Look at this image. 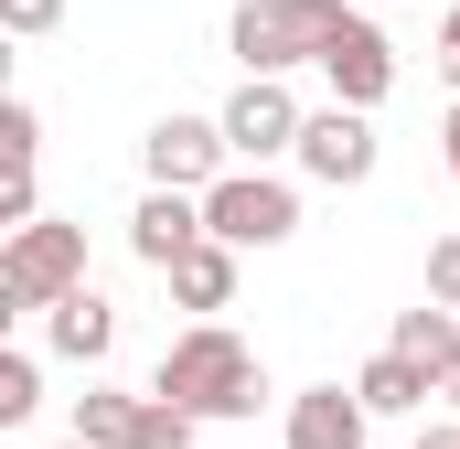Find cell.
<instances>
[{"mask_svg":"<svg viewBox=\"0 0 460 449\" xmlns=\"http://www.w3.org/2000/svg\"><path fill=\"white\" fill-rule=\"evenodd\" d=\"M150 385H161V396H182L193 418H257V396H268V385H257V353H246L226 321H193V332L161 353V374H150Z\"/></svg>","mask_w":460,"mask_h":449,"instance_id":"6da1fadb","label":"cell"},{"mask_svg":"<svg viewBox=\"0 0 460 449\" xmlns=\"http://www.w3.org/2000/svg\"><path fill=\"white\" fill-rule=\"evenodd\" d=\"M65 289H86V224H11V246H0V321H32V311H54Z\"/></svg>","mask_w":460,"mask_h":449,"instance_id":"7a4b0ae2","label":"cell"},{"mask_svg":"<svg viewBox=\"0 0 460 449\" xmlns=\"http://www.w3.org/2000/svg\"><path fill=\"white\" fill-rule=\"evenodd\" d=\"M343 32V0H235L226 43L246 75H289V65H322V43Z\"/></svg>","mask_w":460,"mask_h":449,"instance_id":"3957f363","label":"cell"},{"mask_svg":"<svg viewBox=\"0 0 460 449\" xmlns=\"http://www.w3.org/2000/svg\"><path fill=\"white\" fill-rule=\"evenodd\" d=\"M204 224H215L226 246H289V235H300V193H289L268 161H246L226 182H204Z\"/></svg>","mask_w":460,"mask_h":449,"instance_id":"277c9868","label":"cell"},{"mask_svg":"<svg viewBox=\"0 0 460 449\" xmlns=\"http://www.w3.org/2000/svg\"><path fill=\"white\" fill-rule=\"evenodd\" d=\"M375 150H385V139H375V108H343V97H332V108L300 118V150H289V161H300L311 182L353 193V182H375Z\"/></svg>","mask_w":460,"mask_h":449,"instance_id":"5b68a950","label":"cell"},{"mask_svg":"<svg viewBox=\"0 0 460 449\" xmlns=\"http://www.w3.org/2000/svg\"><path fill=\"white\" fill-rule=\"evenodd\" d=\"M139 172L150 182H172V193H204V182H226L235 150H226V118H150V139H139Z\"/></svg>","mask_w":460,"mask_h":449,"instance_id":"8992f818","label":"cell"},{"mask_svg":"<svg viewBox=\"0 0 460 449\" xmlns=\"http://www.w3.org/2000/svg\"><path fill=\"white\" fill-rule=\"evenodd\" d=\"M215 118H226V150H235V161H279V150H300V118H311V108L289 97V75H246Z\"/></svg>","mask_w":460,"mask_h":449,"instance_id":"52a82bcc","label":"cell"},{"mask_svg":"<svg viewBox=\"0 0 460 449\" xmlns=\"http://www.w3.org/2000/svg\"><path fill=\"white\" fill-rule=\"evenodd\" d=\"M322 75H332L343 108H385V86H396V43H385L364 11H343V32L322 43Z\"/></svg>","mask_w":460,"mask_h":449,"instance_id":"ba28073f","label":"cell"},{"mask_svg":"<svg viewBox=\"0 0 460 449\" xmlns=\"http://www.w3.org/2000/svg\"><path fill=\"white\" fill-rule=\"evenodd\" d=\"M215 224H204V193H172V182H150L139 193V215H128V257L139 268H172V257H193Z\"/></svg>","mask_w":460,"mask_h":449,"instance_id":"9c48e42d","label":"cell"},{"mask_svg":"<svg viewBox=\"0 0 460 449\" xmlns=\"http://www.w3.org/2000/svg\"><path fill=\"white\" fill-rule=\"evenodd\" d=\"M364 396L353 385H300L289 396V428H279V449H364Z\"/></svg>","mask_w":460,"mask_h":449,"instance_id":"30bf717a","label":"cell"},{"mask_svg":"<svg viewBox=\"0 0 460 449\" xmlns=\"http://www.w3.org/2000/svg\"><path fill=\"white\" fill-rule=\"evenodd\" d=\"M235 257H246V246H226V235H204V246H193V257H172L161 278H172V300H182L193 321H215V311L235 300Z\"/></svg>","mask_w":460,"mask_h":449,"instance_id":"8fae6325","label":"cell"},{"mask_svg":"<svg viewBox=\"0 0 460 449\" xmlns=\"http://www.w3.org/2000/svg\"><path fill=\"white\" fill-rule=\"evenodd\" d=\"M43 342H54L65 364H108V342H118V311L97 300V289H65V300L43 311Z\"/></svg>","mask_w":460,"mask_h":449,"instance_id":"7c38bea8","label":"cell"},{"mask_svg":"<svg viewBox=\"0 0 460 449\" xmlns=\"http://www.w3.org/2000/svg\"><path fill=\"white\" fill-rule=\"evenodd\" d=\"M353 396H364V407H375V418H418V407H429V396H450V385H439V374H429V364H407V353H396V342H385V353H375V364H364V374H353Z\"/></svg>","mask_w":460,"mask_h":449,"instance_id":"4fadbf2b","label":"cell"},{"mask_svg":"<svg viewBox=\"0 0 460 449\" xmlns=\"http://www.w3.org/2000/svg\"><path fill=\"white\" fill-rule=\"evenodd\" d=\"M385 342H396L407 364H429L439 385L460 374V311H450V300H429V311H396V332H385Z\"/></svg>","mask_w":460,"mask_h":449,"instance_id":"5bb4252c","label":"cell"},{"mask_svg":"<svg viewBox=\"0 0 460 449\" xmlns=\"http://www.w3.org/2000/svg\"><path fill=\"white\" fill-rule=\"evenodd\" d=\"M139 407H150V396L86 385V396H75V439H86V449H139Z\"/></svg>","mask_w":460,"mask_h":449,"instance_id":"9a60e30c","label":"cell"},{"mask_svg":"<svg viewBox=\"0 0 460 449\" xmlns=\"http://www.w3.org/2000/svg\"><path fill=\"white\" fill-rule=\"evenodd\" d=\"M193 428H204V418H193L182 396H161V385H150V407H139V449H193Z\"/></svg>","mask_w":460,"mask_h":449,"instance_id":"2e32d148","label":"cell"},{"mask_svg":"<svg viewBox=\"0 0 460 449\" xmlns=\"http://www.w3.org/2000/svg\"><path fill=\"white\" fill-rule=\"evenodd\" d=\"M32 407H43V364L32 353H0V428H22Z\"/></svg>","mask_w":460,"mask_h":449,"instance_id":"e0dca14e","label":"cell"},{"mask_svg":"<svg viewBox=\"0 0 460 449\" xmlns=\"http://www.w3.org/2000/svg\"><path fill=\"white\" fill-rule=\"evenodd\" d=\"M0 161H11V172H32V161H43V118H32V97H11V108H0Z\"/></svg>","mask_w":460,"mask_h":449,"instance_id":"ac0fdd59","label":"cell"},{"mask_svg":"<svg viewBox=\"0 0 460 449\" xmlns=\"http://www.w3.org/2000/svg\"><path fill=\"white\" fill-rule=\"evenodd\" d=\"M0 22H11V32H22V43H43V32H54V22H65V0H0Z\"/></svg>","mask_w":460,"mask_h":449,"instance_id":"d6986e66","label":"cell"},{"mask_svg":"<svg viewBox=\"0 0 460 449\" xmlns=\"http://www.w3.org/2000/svg\"><path fill=\"white\" fill-rule=\"evenodd\" d=\"M429 300H450V311H460V235L429 246Z\"/></svg>","mask_w":460,"mask_h":449,"instance_id":"ffe728a7","label":"cell"},{"mask_svg":"<svg viewBox=\"0 0 460 449\" xmlns=\"http://www.w3.org/2000/svg\"><path fill=\"white\" fill-rule=\"evenodd\" d=\"M439 75L460 86V0H450V22H439Z\"/></svg>","mask_w":460,"mask_h":449,"instance_id":"44dd1931","label":"cell"},{"mask_svg":"<svg viewBox=\"0 0 460 449\" xmlns=\"http://www.w3.org/2000/svg\"><path fill=\"white\" fill-rule=\"evenodd\" d=\"M439 150H450V172H460V108H450V128H439Z\"/></svg>","mask_w":460,"mask_h":449,"instance_id":"7402d4cb","label":"cell"},{"mask_svg":"<svg viewBox=\"0 0 460 449\" xmlns=\"http://www.w3.org/2000/svg\"><path fill=\"white\" fill-rule=\"evenodd\" d=\"M418 449H460V428H429V439H418Z\"/></svg>","mask_w":460,"mask_h":449,"instance_id":"603a6c76","label":"cell"},{"mask_svg":"<svg viewBox=\"0 0 460 449\" xmlns=\"http://www.w3.org/2000/svg\"><path fill=\"white\" fill-rule=\"evenodd\" d=\"M450 407H460V374H450Z\"/></svg>","mask_w":460,"mask_h":449,"instance_id":"cb8c5ba5","label":"cell"},{"mask_svg":"<svg viewBox=\"0 0 460 449\" xmlns=\"http://www.w3.org/2000/svg\"><path fill=\"white\" fill-rule=\"evenodd\" d=\"M65 449H86V439H65Z\"/></svg>","mask_w":460,"mask_h":449,"instance_id":"d4e9b609","label":"cell"}]
</instances>
